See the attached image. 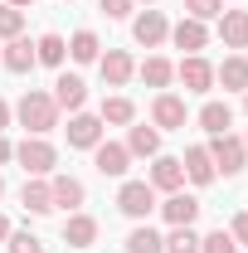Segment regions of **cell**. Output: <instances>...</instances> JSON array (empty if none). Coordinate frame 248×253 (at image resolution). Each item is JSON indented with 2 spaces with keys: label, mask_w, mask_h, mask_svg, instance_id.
Returning <instances> with one entry per match:
<instances>
[{
  "label": "cell",
  "mask_w": 248,
  "mask_h": 253,
  "mask_svg": "<svg viewBox=\"0 0 248 253\" xmlns=\"http://www.w3.org/2000/svg\"><path fill=\"white\" fill-rule=\"evenodd\" d=\"M68 59H73V63H97V59H102L97 34H93V30H78L73 39H68Z\"/></svg>",
  "instance_id": "24"
},
{
  "label": "cell",
  "mask_w": 248,
  "mask_h": 253,
  "mask_svg": "<svg viewBox=\"0 0 248 253\" xmlns=\"http://www.w3.org/2000/svg\"><path fill=\"white\" fill-rule=\"evenodd\" d=\"M170 39H175V49H185V54H200L205 44H209V30H205V20H180L175 30H170Z\"/></svg>",
  "instance_id": "19"
},
{
  "label": "cell",
  "mask_w": 248,
  "mask_h": 253,
  "mask_svg": "<svg viewBox=\"0 0 248 253\" xmlns=\"http://www.w3.org/2000/svg\"><path fill=\"white\" fill-rule=\"evenodd\" d=\"M146 5H151V0H146Z\"/></svg>",
  "instance_id": "43"
},
{
  "label": "cell",
  "mask_w": 248,
  "mask_h": 253,
  "mask_svg": "<svg viewBox=\"0 0 248 253\" xmlns=\"http://www.w3.org/2000/svg\"><path fill=\"white\" fill-rule=\"evenodd\" d=\"M117 210H122L126 219H146L156 210V190L146 185V180H126V185L117 190Z\"/></svg>",
  "instance_id": "3"
},
{
  "label": "cell",
  "mask_w": 248,
  "mask_h": 253,
  "mask_svg": "<svg viewBox=\"0 0 248 253\" xmlns=\"http://www.w3.org/2000/svg\"><path fill=\"white\" fill-rule=\"evenodd\" d=\"M5 239H10V219L0 214V244H5Z\"/></svg>",
  "instance_id": "38"
},
{
  "label": "cell",
  "mask_w": 248,
  "mask_h": 253,
  "mask_svg": "<svg viewBox=\"0 0 248 253\" xmlns=\"http://www.w3.org/2000/svg\"><path fill=\"white\" fill-rule=\"evenodd\" d=\"M200 253H239V244H234V234H229V229H214V234H205V239H200Z\"/></svg>",
  "instance_id": "30"
},
{
  "label": "cell",
  "mask_w": 248,
  "mask_h": 253,
  "mask_svg": "<svg viewBox=\"0 0 248 253\" xmlns=\"http://www.w3.org/2000/svg\"><path fill=\"white\" fill-rule=\"evenodd\" d=\"M200 126H205L209 136H224V131L234 126V107H229V102H205V107H200Z\"/></svg>",
  "instance_id": "22"
},
{
  "label": "cell",
  "mask_w": 248,
  "mask_h": 253,
  "mask_svg": "<svg viewBox=\"0 0 248 253\" xmlns=\"http://www.w3.org/2000/svg\"><path fill=\"white\" fill-rule=\"evenodd\" d=\"M63 244L68 249H93L97 244V219L93 214H68L63 219Z\"/></svg>",
  "instance_id": "14"
},
{
  "label": "cell",
  "mask_w": 248,
  "mask_h": 253,
  "mask_svg": "<svg viewBox=\"0 0 248 253\" xmlns=\"http://www.w3.org/2000/svg\"><path fill=\"white\" fill-rule=\"evenodd\" d=\"M244 112H248V88H244Z\"/></svg>",
  "instance_id": "40"
},
{
  "label": "cell",
  "mask_w": 248,
  "mask_h": 253,
  "mask_svg": "<svg viewBox=\"0 0 248 253\" xmlns=\"http://www.w3.org/2000/svg\"><path fill=\"white\" fill-rule=\"evenodd\" d=\"M20 30H25V10H15V5H0V39H15Z\"/></svg>",
  "instance_id": "32"
},
{
  "label": "cell",
  "mask_w": 248,
  "mask_h": 253,
  "mask_svg": "<svg viewBox=\"0 0 248 253\" xmlns=\"http://www.w3.org/2000/svg\"><path fill=\"white\" fill-rule=\"evenodd\" d=\"M190 20H219L224 15V0H185Z\"/></svg>",
  "instance_id": "33"
},
{
  "label": "cell",
  "mask_w": 248,
  "mask_h": 253,
  "mask_svg": "<svg viewBox=\"0 0 248 253\" xmlns=\"http://www.w3.org/2000/svg\"><path fill=\"white\" fill-rule=\"evenodd\" d=\"M161 214H165V224H170V229H175V224H195V219H200V200H195V195H185V190H175V195H165Z\"/></svg>",
  "instance_id": "13"
},
{
  "label": "cell",
  "mask_w": 248,
  "mask_h": 253,
  "mask_svg": "<svg viewBox=\"0 0 248 253\" xmlns=\"http://www.w3.org/2000/svg\"><path fill=\"white\" fill-rule=\"evenodd\" d=\"M5 126H10V102L0 97V131H5Z\"/></svg>",
  "instance_id": "37"
},
{
  "label": "cell",
  "mask_w": 248,
  "mask_h": 253,
  "mask_svg": "<svg viewBox=\"0 0 248 253\" xmlns=\"http://www.w3.org/2000/svg\"><path fill=\"white\" fill-rule=\"evenodd\" d=\"M161 244H165V253H200V234H195V224H175Z\"/></svg>",
  "instance_id": "28"
},
{
  "label": "cell",
  "mask_w": 248,
  "mask_h": 253,
  "mask_svg": "<svg viewBox=\"0 0 248 253\" xmlns=\"http://www.w3.org/2000/svg\"><path fill=\"white\" fill-rule=\"evenodd\" d=\"M219 39H224V49H248V10H224Z\"/></svg>",
  "instance_id": "16"
},
{
  "label": "cell",
  "mask_w": 248,
  "mask_h": 253,
  "mask_svg": "<svg viewBox=\"0 0 248 253\" xmlns=\"http://www.w3.org/2000/svg\"><path fill=\"white\" fill-rule=\"evenodd\" d=\"M97 68H102V83H107V88H126L131 73H136V63H131L126 49H107V54L97 59Z\"/></svg>",
  "instance_id": "10"
},
{
  "label": "cell",
  "mask_w": 248,
  "mask_h": 253,
  "mask_svg": "<svg viewBox=\"0 0 248 253\" xmlns=\"http://www.w3.org/2000/svg\"><path fill=\"white\" fill-rule=\"evenodd\" d=\"M34 54H39V63H49V68H63L68 44H63V34H39L34 39Z\"/></svg>",
  "instance_id": "26"
},
{
  "label": "cell",
  "mask_w": 248,
  "mask_h": 253,
  "mask_svg": "<svg viewBox=\"0 0 248 253\" xmlns=\"http://www.w3.org/2000/svg\"><path fill=\"white\" fill-rule=\"evenodd\" d=\"M209 156H214V170H224V175H239V170L248 166V151H244V141H239V136H229V131L209 141Z\"/></svg>",
  "instance_id": "5"
},
{
  "label": "cell",
  "mask_w": 248,
  "mask_h": 253,
  "mask_svg": "<svg viewBox=\"0 0 248 253\" xmlns=\"http://www.w3.org/2000/svg\"><path fill=\"white\" fill-rule=\"evenodd\" d=\"M175 78L185 83V93H209V88H214V63L200 59V54H185L180 68H175Z\"/></svg>",
  "instance_id": "6"
},
{
  "label": "cell",
  "mask_w": 248,
  "mask_h": 253,
  "mask_svg": "<svg viewBox=\"0 0 248 253\" xmlns=\"http://www.w3.org/2000/svg\"><path fill=\"white\" fill-rule=\"evenodd\" d=\"M5 249H10V253H44V244L34 239L30 229H10V239H5Z\"/></svg>",
  "instance_id": "31"
},
{
  "label": "cell",
  "mask_w": 248,
  "mask_h": 253,
  "mask_svg": "<svg viewBox=\"0 0 248 253\" xmlns=\"http://www.w3.org/2000/svg\"><path fill=\"white\" fill-rule=\"evenodd\" d=\"M93 166H97V175H126L131 170V151H126L122 141H97Z\"/></svg>",
  "instance_id": "9"
},
{
  "label": "cell",
  "mask_w": 248,
  "mask_h": 253,
  "mask_svg": "<svg viewBox=\"0 0 248 253\" xmlns=\"http://www.w3.org/2000/svg\"><path fill=\"white\" fill-rule=\"evenodd\" d=\"M244 151H248V136H244Z\"/></svg>",
  "instance_id": "42"
},
{
  "label": "cell",
  "mask_w": 248,
  "mask_h": 253,
  "mask_svg": "<svg viewBox=\"0 0 248 253\" xmlns=\"http://www.w3.org/2000/svg\"><path fill=\"white\" fill-rule=\"evenodd\" d=\"M20 205H25L30 214H49V210H54V190L44 185V180H25V190H20Z\"/></svg>",
  "instance_id": "23"
},
{
  "label": "cell",
  "mask_w": 248,
  "mask_h": 253,
  "mask_svg": "<svg viewBox=\"0 0 248 253\" xmlns=\"http://www.w3.org/2000/svg\"><path fill=\"white\" fill-rule=\"evenodd\" d=\"M0 195H5V175H0Z\"/></svg>",
  "instance_id": "41"
},
{
  "label": "cell",
  "mask_w": 248,
  "mask_h": 253,
  "mask_svg": "<svg viewBox=\"0 0 248 253\" xmlns=\"http://www.w3.org/2000/svg\"><path fill=\"white\" fill-rule=\"evenodd\" d=\"M214 83H224L229 93H244L248 88V54H229V59L214 68Z\"/></svg>",
  "instance_id": "18"
},
{
  "label": "cell",
  "mask_w": 248,
  "mask_h": 253,
  "mask_svg": "<svg viewBox=\"0 0 248 253\" xmlns=\"http://www.w3.org/2000/svg\"><path fill=\"white\" fill-rule=\"evenodd\" d=\"M126 151L131 156H161V131L156 126H131L126 131Z\"/></svg>",
  "instance_id": "25"
},
{
  "label": "cell",
  "mask_w": 248,
  "mask_h": 253,
  "mask_svg": "<svg viewBox=\"0 0 248 253\" xmlns=\"http://www.w3.org/2000/svg\"><path fill=\"white\" fill-rule=\"evenodd\" d=\"M5 161H15V146H10V141H5V131H0V166H5Z\"/></svg>",
  "instance_id": "36"
},
{
  "label": "cell",
  "mask_w": 248,
  "mask_h": 253,
  "mask_svg": "<svg viewBox=\"0 0 248 253\" xmlns=\"http://www.w3.org/2000/svg\"><path fill=\"white\" fill-rule=\"evenodd\" d=\"M49 97L59 102V112H63V107H68V112H83V102H88V83H83L78 73H59Z\"/></svg>",
  "instance_id": "11"
},
{
  "label": "cell",
  "mask_w": 248,
  "mask_h": 253,
  "mask_svg": "<svg viewBox=\"0 0 248 253\" xmlns=\"http://www.w3.org/2000/svg\"><path fill=\"white\" fill-rule=\"evenodd\" d=\"M97 5H102V15H107V20H126L136 0H97Z\"/></svg>",
  "instance_id": "34"
},
{
  "label": "cell",
  "mask_w": 248,
  "mask_h": 253,
  "mask_svg": "<svg viewBox=\"0 0 248 253\" xmlns=\"http://www.w3.org/2000/svg\"><path fill=\"white\" fill-rule=\"evenodd\" d=\"M15 117H20V126H25L30 136H44V131L59 126V102L49 93H39V88H30V93L15 102Z\"/></svg>",
  "instance_id": "1"
},
{
  "label": "cell",
  "mask_w": 248,
  "mask_h": 253,
  "mask_svg": "<svg viewBox=\"0 0 248 253\" xmlns=\"http://www.w3.org/2000/svg\"><path fill=\"white\" fill-rule=\"evenodd\" d=\"M49 190H54V210H78V205L88 200L83 180H73V175H54V180H49Z\"/></svg>",
  "instance_id": "20"
},
{
  "label": "cell",
  "mask_w": 248,
  "mask_h": 253,
  "mask_svg": "<svg viewBox=\"0 0 248 253\" xmlns=\"http://www.w3.org/2000/svg\"><path fill=\"white\" fill-rule=\"evenodd\" d=\"M97 141H102V117L73 112V117H68V146H73V151H93Z\"/></svg>",
  "instance_id": "8"
},
{
  "label": "cell",
  "mask_w": 248,
  "mask_h": 253,
  "mask_svg": "<svg viewBox=\"0 0 248 253\" xmlns=\"http://www.w3.org/2000/svg\"><path fill=\"white\" fill-rule=\"evenodd\" d=\"M0 63H5L10 73H30L34 63H39V54H34V44L25 39V34H15V39L5 44V54H0Z\"/></svg>",
  "instance_id": "17"
},
{
  "label": "cell",
  "mask_w": 248,
  "mask_h": 253,
  "mask_svg": "<svg viewBox=\"0 0 248 253\" xmlns=\"http://www.w3.org/2000/svg\"><path fill=\"white\" fill-rule=\"evenodd\" d=\"M5 5H15V10H30L34 0H5Z\"/></svg>",
  "instance_id": "39"
},
{
  "label": "cell",
  "mask_w": 248,
  "mask_h": 253,
  "mask_svg": "<svg viewBox=\"0 0 248 253\" xmlns=\"http://www.w3.org/2000/svg\"><path fill=\"white\" fill-rule=\"evenodd\" d=\"M136 73H141V83H146V88H165V83L175 78V63H170V59H161V54H151V59L141 63Z\"/></svg>",
  "instance_id": "27"
},
{
  "label": "cell",
  "mask_w": 248,
  "mask_h": 253,
  "mask_svg": "<svg viewBox=\"0 0 248 253\" xmlns=\"http://www.w3.org/2000/svg\"><path fill=\"white\" fill-rule=\"evenodd\" d=\"M126 253H165V244H161V234H156L151 224H136L126 234Z\"/></svg>",
  "instance_id": "29"
},
{
  "label": "cell",
  "mask_w": 248,
  "mask_h": 253,
  "mask_svg": "<svg viewBox=\"0 0 248 253\" xmlns=\"http://www.w3.org/2000/svg\"><path fill=\"white\" fill-rule=\"evenodd\" d=\"M185 97H175V93H156V102H151V122H156V131H180L185 126Z\"/></svg>",
  "instance_id": "7"
},
{
  "label": "cell",
  "mask_w": 248,
  "mask_h": 253,
  "mask_svg": "<svg viewBox=\"0 0 248 253\" xmlns=\"http://www.w3.org/2000/svg\"><path fill=\"white\" fill-rule=\"evenodd\" d=\"M97 117H102V126H107V122H112V126H131V122H136V102L122 97V93H112V97H102V112H97Z\"/></svg>",
  "instance_id": "21"
},
{
  "label": "cell",
  "mask_w": 248,
  "mask_h": 253,
  "mask_svg": "<svg viewBox=\"0 0 248 253\" xmlns=\"http://www.w3.org/2000/svg\"><path fill=\"white\" fill-rule=\"evenodd\" d=\"M15 161H20L30 175H54V166H59V151H54L44 136H25V141L15 146Z\"/></svg>",
  "instance_id": "2"
},
{
  "label": "cell",
  "mask_w": 248,
  "mask_h": 253,
  "mask_svg": "<svg viewBox=\"0 0 248 253\" xmlns=\"http://www.w3.org/2000/svg\"><path fill=\"white\" fill-rule=\"evenodd\" d=\"M131 39H136L141 49H161V44L170 39V25H165V15H161V10H141V15L131 20Z\"/></svg>",
  "instance_id": "4"
},
{
  "label": "cell",
  "mask_w": 248,
  "mask_h": 253,
  "mask_svg": "<svg viewBox=\"0 0 248 253\" xmlns=\"http://www.w3.org/2000/svg\"><path fill=\"white\" fill-rule=\"evenodd\" d=\"M180 166H185V180H195V185H209L219 170H214V156H209V146H190L185 156H180Z\"/></svg>",
  "instance_id": "15"
},
{
  "label": "cell",
  "mask_w": 248,
  "mask_h": 253,
  "mask_svg": "<svg viewBox=\"0 0 248 253\" xmlns=\"http://www.w3.org/2000/svg\"><path fill=\"white\" fill-rule=\"evenodd\" d=\"M151 190H165V195H175V190L185 185V166H180V156H156L151 166V180H146Z\"/></svg>",
  "instance_id": "12"
},
{
  "label": "cell",
  "mask_w": 248,
  "mask_h": 253,
  "mask_svg": "<svg viewBox=\"0 0 248 253\" xmlns=\"http://www.w3.org/2000/svg\"><path fill=\"white\" fill-rule=\"evenodd\" d=\"M229 234H234V244H248V214H234Z\"/></svg>",
  "instance_id": "35"
}]
</instances>
